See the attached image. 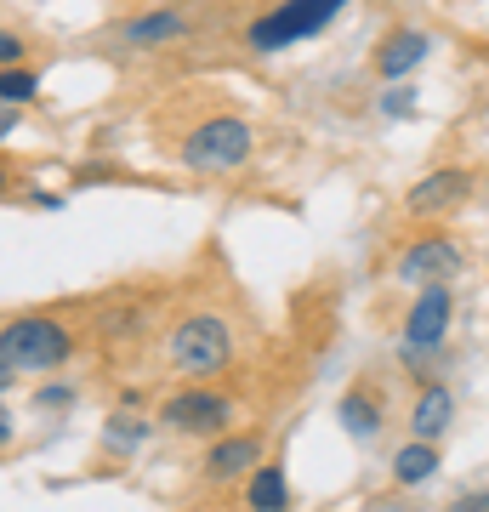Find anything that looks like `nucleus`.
<instances>
[{"label":"nucleus","mask_w":489,"mask_h":512,"mask_svg":"<svg viewBox=\"0 0 489 512\" xmlns=\"http://www.w3.org/2000/svg\"><path fill=\"white\" fill-rule=\"evenodd\" d=\"M12 382H18V376H12V370L0 365V399H6V393H12Z\"/></svg>","instance_id":"nucleus-27"},{"label":"nucleus","mask_w":489,"mask_h":512,"mask_svg":"<svg viewBox=\"0 0 489 512\" xmlns=\"http://www.w3.org/2000/svg\"><path fill=\"white\" fill-rule=\"evenodd\" d=\"M347 6H353V0H273L268 12H256V18L245 23V46H251L256 57H279V52H290V46H302V40L325 35Z\"/></svg>","instance_id":"nucleus-4"},{"label":"nucleus","mask_w":489,"mask_h":512,"mask_svg":"<svg viewBox=\"0 0 489 512\" xmlns=\"http://www.w3.org/2000/svg\"><path fill=\"white\" fill-rule=\"evenodd\" d=\"M455 507H489V484H484V490H461V495H455Z\"/></svg>","instance_id":"nucleus-24"},{"label":"nucleus","mask_w":489,"mask_h":512,"mask_svg":"<svg viewBox=\"0 0 489 512\" xmlns=\"http://www.w3.org/2000/svg\"><path fill=\"white\" fill-rule=\"evenodd\" d=\"M438 52V40L416 23H399V29H387L376 40V52H370V69H376L381 86H393V80H410L416 69H427V57Z\"/></svg>","instance_id":"nucleus-10"},{"label":"nucleus","mask_w":489,"mask_h":512,"mask_svg":"<svg viewBox=\"0 0 489 512\" xmlns=\"http://www.w3.org/2000/svg\"><path fill=\"white\" fill-rule=\"evenodd\" d=\"M472 194H478V171L472 165H438V171H427V177H416L404 188V211L416 222H444L461 205H472Z\"/></svg>","instance_id":"nucleus-8"},{"label":"nucleus","mask_w":489,"mask_h":512,"mask_svg":"<svg viewBox=\"0 0 489 512\" xmlns=\"http://www.w3.org/2000/svg\"><path fill=\"white\" fill-rule=\"evenodd\" d=\"M148 433H154V416H143V404H120V410H109V421H103V444H109V456L143 450Z\"/></svg>","instance_id":"nucleus-16"},{"label":"nucleus","mask_w":489,"mask_h":512,"mask_svg":"<svg viewBox=\"0 0 489 512\" xmlns=\"http://www.w3.org/2000/svg\"><path fill=\"white\" fill-rule=\"evenodd\" d=\"M12 439H18V416L6 410V399H0V456L12 450Z\"/></svg>","instance_id":"nucleus-23"},{"label":"nucleus","mask_w":489,"mask_h":512,"mask_svg":"<svg viewBox=\"0 0 489 512\" xmlns=\"http://www.w3.org/2000/svg\"><path fill=\"white\" fill-rule=\"evenodd\" d=\"M18 200H29L35 211H63V194H52V188H40V183H18Z\"/></svg>","instance_id":"nucleus-22"},{"label":"nucleus","mask_w":489,"mask_h":512,"mask_svg":"<svg viewBox=\"0 0 489 512\" xmlns=\"http://www.w3.org/2000/svg\"><path fill=\"white\" fill-rule=\"evenodd\" d=\"M239 421V399L222 393L217 382H182L177 393H165L154 410V427L171 439H217Z\"/></svg>","instance_id":"nucleus-5"},{"label":"nucleus","mask_w":489,"mask_h":512,"mask_svg":"<svg viewBox=\"0 0 489 512\" xmlns=\"http://www.w3.org/2000/svg\"><path fill=\"white\" fill-rule=\"evenodd\" d=\"M40 410V416H69L74 404H80V387L74 382H52V376H40V387H35V399H29Z\"/></svg>","instance_id":"nucleus-19"},{"label":"nucleus","mask_w":489,"mask_h":512,"mask_svg":"<svg viewBox=\"0 0 489 512\" xmlns=\"http://www.w3.org/2000/svg\"><path fill=\"white\" fill-rule=\"evenodd\" d=\"M467 268V245L450 234V228H427V234H410L393 256V279L399 285H433V279H455Z\"/></svg>","instance_id":"nucleus-6"},{"label":"nucleus","mask_w":489,"mask_h":512,"mask_svg":"<svg viewBox=\"0 0 489 512\" xmlns=\"http://www.w3.org/2000/svg\"><path fill=\"white\" fill-rule=\"evenodd\" d=\"M239 495H245V507H256V512H279V507H290V478H285V467L262 456V461L251 467V473H245Z\"/></svg>","instance_id":"nucleus-15"},{"label":"nucleus","mask_w":489,"mask_h":512,"mask_svg":"<svg viewBox=\"0 0 489 512\" xmlns=\"http://www.w3.org/2000/svg\"><path fill=\"white\" fill-rule=\"evenodd\" d=\"M177 160L188 171H200V177H228V171L256 160V126L234 109L205 114V120H194V126L182 131Z\"/></svg>","instance_id":"nucleus-3"},{"label":"nucleus","mask_w":489,"mask_h":512,"mask_svg":"<svg viewBox=\"0 0 489 512\" xmlns=\"http://www.w3.org/2000/svg\"><path fill=\"white\" fill-rule=\"evenodd\" d=\"M268 456V433L262 427H228L217 439H205V456H200V484L205 490H239L245 473H251L256 461Z\"/></svg>","instance_id":"nucleus-7"},{"label":"nucleus","mask_w":489,"mask_h":512,"mask_svg":"<svg viewBox=\"0 0 489 512\" xmlns=\"http://www.w3.org/2000/svg\"><path fill=\"white\" fill-rule=\"evenodd\" d=\"M148 325V308L143 302H126V308H109L103 313V325H97V336L109 342V348H120V342H137Z\"/></svg>","instance_id":"nucleus-18"},{"label":"nucleus","mask_w":489,"mask_h":512,"mask_svg":"<svg viewBox=\"0 0 489 512\" xmlns=\"http://www.w3.org/2000/svg\"><path fill=\"white\" fill-rule=\"evenodd\" d=\"M0 103H12V109L40 103V69L35 63H6V69H0Z\"/></svg>","instance_id":"nucleus-17"},{"label":"nucleus","mask_w":489,"mask_h":512,"mask_svg":"<svg viewBox=\"0 0 489 512\" xmlns=\"http://www.w3.org/2000/svg\"><path fill=\"white\" fill-rule=\"evenodd\" d=\"M0 200H18V177L6 171V160H0Z\"/></svg>","instance_id":"nucleus-26"},{"label":"nucleus","mask_w":489,"mask_h":512,"mask_svg":"<svg viewBox=\"0 0 489 512\" xmlns=\"http://www.w3.org/2000/svg\"><path fill=\"white\" fill-rule=\"evenodd\" d=\"M234 353V319L222 308H182L165 330V365L177 382H222Z\"/></svg>","instance_id":"nucleus-2"},{"label":"nucleus","mask_w":489,"mask_h":512,"mask_svg":"<svg viewBox=\"0 0 489 512\" xmlns=\"http://www.w3.org/2000/svg\"><path fill=\"white\" fill-rule=\"evenodd\" d=\"M6 63H29V40L18 35V29H0V69Z\"/></svg>","instance_id":"nucleus-21"},{"label":"nucleus","mask_w":489,"mask_h":512,"mask_svg":"<svg viewBox=\"0 0 489 512\" xmlns=\"http://www.w3.org/2000/svg\"><path fill=\"white\" fill-rule=\"evenodd\" d=\"M18 114H23V109H12V103H0V137H12V131H18Z\"/></svg>","instance_id":"nucleus-25"},{"label":"nucleus","mask_w":489,"mask_h":512,"mask_svg":"<svg viewBox=\"0 0 489 512\" xmlns=\"http://www.w3.org/2000/svg\"><path fill=\"white\" fill-rule=\"evenodd\" d=\"M404 427H410L416 439H438V444H444V433L455 427V387L438 382V376L416 382V393H410V410H404Z\"/></svg>","instance_id":"nucleus-13"},{"label":"nucleus","mask_w":489,"mask_h":512,"mask_svg":"<svg viewBox=\"0 0 489 512\" xmlns=\"http://www.w3.org/2000/svg\"><path fill=\"white\" fill-rule=\"evenodd\" d=\"M381 109L393 114V120H404V114H416V92H410L404 80H393V92L381 97Z\"/></svg>","instance_id":"nucleus-20"},{"label":"nucleus","mask_w":489,"mask_h":512,"mask_svg":"<svg viewBox=\"0 0 489 512\" xmlns=\"http://www.w3.org/2000/svg\"><path fill=\"white\" fill-rule=\"evenodd\" d=\"M80 353V325L57 308H23L0 319V365L12 376H63Z\"/></svg>","instance_id":"nucleus-1"},{"label":"nucleus","mask_w":489,"mask_h":512,"mask_svg":"<svg viewBox=\"0 0 489 512\" xmlns=\"http://www.w3.org/2000/svg\"><path fill=\"white\" fill-rule=\"evenodd\" d=\"M438 467H444V450H438V439H410L393 450V461H387V478L399 484V490H421V484H433Z\"/></svg>","instance_id":"nucleus-14"},{"label":"nucleus","mask_w":489,"mask_h":512,"mask_svg":"<svg viewBox=\"0 0 489 512\" xmlns=\"http://www.w3.org/2000/svg\"><path fill=\"white\" fill-rule=\"evenodd\" d=\"M450 319H455V291H450V279L416 285L410 308H404L399 342H410V348H427V353H444V342H450Z\"/></svg>","instance_id":"nucleus-9"},{"label":"nucleus","mask_w":489,"mask_h":512,"mask_svg":"<svg viewBox=\"0 0 489 512\" xmlns=\"http://www.w3.org/2000/svg\"><path fill=\"white\" fill-rule=\"evenodd\" d=\"M188 35H194V18L182 6H148V12L120 23V40H126L131 52H165V46H177Z\"/></svg>","instance_id":"nucleus-12"},{"label":"nucleus","mask_w":489,"mask_h":512,"mask_svg":"<svg viewBox=\"0 0 489 512\" xmlns=\"http://www.w3.org/2000/svg\"><path fill=\"white\" fill-rule=\"evenodd\" d=\"M387 387L376 376H359V382L342 387V399H336V427H342L353 444H370L381 439V427H387Z\"/></svg>","instance_id":"nucleus-11"}]
</instances>
